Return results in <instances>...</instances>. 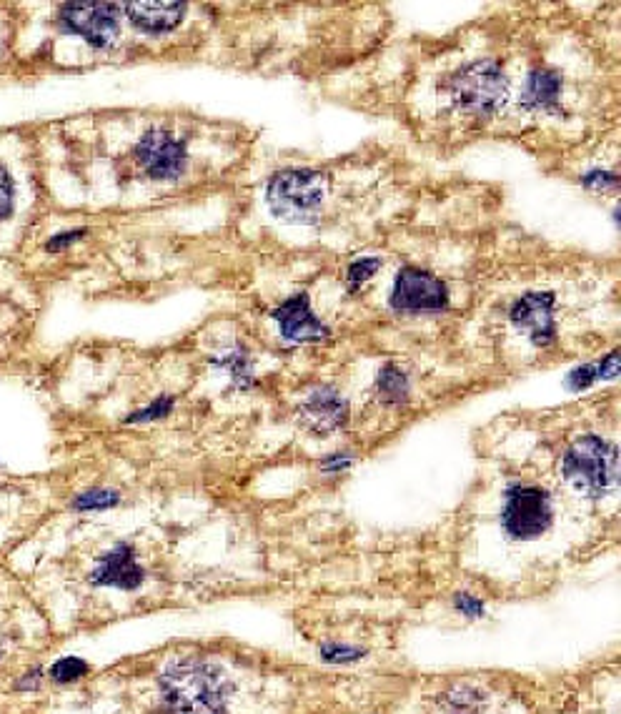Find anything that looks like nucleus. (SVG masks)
<instances>
[{"instance_id":"nucleus-1","label":"nucleus","mask_w":621,"mask_h":714,"mask_svg":"<svg viewBox=\"0 0 621 714\" xmlns=\"http://www.w3.org/2000/svg\"><path fill=\"white\" fill-rule=\"evenodd\" d=\"M158 692L163 714H226L233 682L218 664L183 657L163 669Z\"/></svg>"},{"instance_id":"nucleus-2","label":"nucleus","mask_w":621,"mask_h":714,"mask_svg":"<svg viewBox=\"0 0 621 714\" xmlns=\"http://www.w3.org/2000/svg\"><path fill=\"white\" fill-rule=\"evenodd\" d=\"M561 476L581 497H606L619 482V449L596 434L579 436L561 456Z\"/></svg>"},{"instance_id":"nucleus-3","label":"nucleus","mask_w":621,"mask_h":714,"mask_svg":"<svg viewBox=\"0 0 621 714\" xmlns=\"http://www.w3.org/2000/svg\"><path fill=\"white\" fill-rule=\"evenodd\" d=\"M329 193V176L316 168H286L273 173L266 203L283 223H316Z\"/></svg>"},{"instance_id":"nucleus-4","label":"nucleus","mask_w":621,"mask_h":714,"mask_svg":"<svg viewBox=\"0 0 621 714\" xmlns=\"http://www.w3.org/2000/svg\"><path fill=\"white\" fill-rule=\"evenodd\" d=\"M451 103L469 116H491L509 98V78L494 61H474L451 73L444 83Z\"/></svg>"},{"instance_id":"nucleus-5","label":"nucleus","mask_w":621,"mask_h":714,"mask_svg":"<svg viewBox=\"0 0 621 714\" xmlns=\"http://www.w3.org/2000/svg\"><path fill=\"white\" fill-rule=\"evenodd\" d=\"M554 522L551 494L534 484H511L504 492L501 529L516 542H531L549 532Z\"/></svg>"},{"instance_id":"nucleus-6","label":"nucleus","mask_w":621,"mask_h":714,"mask_svg":"<svg viewBox=\"0 0 621 714\" xmlns=\"http://www.w3.org/2000/svg\"><path fill=\"white\" fill-rule=\"evenodd\" d=\"M389 304L399 314H441L449 309V289L439 276L404 266L394 279Z\"/></svg>"},{"instance_id":"nucleus-7","label":"nucleus","mask_w":621,"mask_h":714,"mask_svg":"<svg viewBox=\"0 0 621 714\" xmlns=\"http://www.w3.org/2000/svg\"><path fill=\"white\" fill-rule=\"evenodd\" d=\"M133 156L151 181H178L188 168L186 141L176 138L166 128H148L136 143Z\"/></svg>"},{"instance_id":"nucleus-8","label":"nucleus","mask_w":621,"mask_h":714,"mask_svg":"<svg viewBox=\"0 0 621 714\" xmlns=\"http://www.w3.org/2000/svg\"><path fill=\"white\" fill-rule=\"evenodd\" d=\"M58 26L93 48H106L121 33V8L113 3H66L58 13Z\"/></svg>"},{"instance_id":"nucleus-9","label":"nucleus","mask_w":621,"mask_h":714,"mask_svg":"<svg viewBox=\"0 0 621 714\" xmlns=\"http://www.w3.org/2000/svg\"><path fill=\"white\" fill-rule=\"evenodd\" d=\"M509 319L516 331L526 334L534 346H549L556 339L554 321V294L549 291H529L514 301Z\"/></svg>"},{"instance_id":"nucleus-10","label":"nucleus","mask_w":621,"mask_h":714,"mask_svg":"<svg viewBox=\"0 0 621 714\" xmlns=\"http://www.w3.org/2000/svg\"><path fill=\"white\" fill-rule=\"evenodd\" d=\"M298 421L316 436H331L349 424V401L334 386H319L298 406Z\"/></svg>"},{"instance_id":"nucleus-11","label":"nucleus","mask_w":621,"mask_h":714,"mask_svg":"<svg viewBox=\"0 0 621 714\" xmlns=\"http://www.w3.org/2000/svg\"><path fill=\"white\" fill-rule=\"evenodd\" d=\"M273 321L278 324V331L291 344H311V341L329 339L331 329L314 314L308 294H293L291 299L283 301L273 309Z\"/></svg>"},{"instance_id":"nucleus-12","label":"nucleus","mask_w":621,"mask_h":714,"mask_svg":"<svg viewBox=\"0 0 621 714\" xmlns=\"http://www.w3.org/2000/svg\"><path fill=\"white\" fill-rule=\"evenodd\" d=\"M146 582V569L138 564L136 549L128 542H118L116 547L101 554L91 572L93 587H111L123 589V592H133Z\"/></svg>"},{"instance_id":"nucleus-13","label":"nucleus","mask_w":621,"mask_h":714,"mask_svg":"<svg viewBox=\"0 0 621 714\" xmlns=\"http://www.w3.org/2000/svg\"><path fill=\"white\" fill-rule=\"evenodd\" d=\"M123 11L138 31L148 33V36H161V33L181 26L183 16H186V3H168V0H161V3L141 0L138 3V0H133V3L123 6Z\"/></svg>"},{"instance_id":"nucleus-14","label":"nucleus","mask_w":621,"mask_h":714,"mask_svg":"<svg viewBox=\"0 0 621 714\" xmlns=\"http://www.w3.org/2000/svg\"><path fill=\"white\" fill-rule=\"evenodd\" d=\"M561 76L549 68H536L526 76L524 91H521V106L526 111H556L561 96Z\"/></svg>"},{"instance_id":"nucleus-15","label":"nucleus","mask_w":621,"mask_h":714,"mask_svg":"<svg viewBox=\"0 0 621 714\" xmlns=\"http://www.w3.org/2000/svg\"><path fill=\"white\" fill-rule=\"evenodd\" d=\"M616 374H619V351H611V354H606L604 359L596 361V364H584L571 369L569 374H566V386H569V391L579 394V391L594 386L596 381L616 379Z\"/></svg>"},{"instance_id":"nucleus-16","label":"nucleus","mask_w":621,"mask_h":714,"mask_svg":"<svg viewBox=\"0 0 621 714\" xmlns=\"http://www.w3.org/2000/svg\"><path fill=\"white\" fill-rule=\"evenodd\" d=\"M379 399L389 406H401L409 401V376L396 364H386L376 376Z\"/></svg>"},{"instance_id":"nucleus-17","label":"nucleus","mask_w":621,"mask_h":714,"mask_svg":"<svg viewBox=\"0 0 621 714\" xmlns=\"http://www.w3.org/2000/svg\"><path fill=\"white\" fill-rule=\"evenodd\" d=\"M213 364H216L218 369L228 371L233 379V384H236L238 389H248V386H253L251 356H248V351L243 349V346H236V349L228 351V354H223L221 359H216Z\"/></svg>"},{"instance_id":"nucleus-18","label":"nucleus","mask_w":621,"mask_h":714,"mask_svg":"<svg viewBox=\"0 0 621 714\" xmlns=\"http://www.w3.org/2000/svg\"><path fill=\"white\" fill-rule=\"evenodd\" d=\"M118 504H121V494L113 489H88L73 499L76 512H103V509H113Z\"/></svg>"},{"instance_id":"nucleus-19","label":"nucleus","mask_w":621,"mask_h":714,"mask_svg":"<svg viewBox=\"0 0 621 714\" xmlns=\"http://www.w3.org/2000/svg\"><path fill=\"white\" fill-rule=\"evenodd\" d=\"M319 657L326 664H356L366 657V649L354 647V644L326 642L319 647Z\"/></svg>"},{"instance_id":"nucleus-20","label":"nucleus","mask_w":621,"mask_h":714,"mask_svg":"<svg viewBox=\"0 0 621 714\" xmlns=\"http://www.w3.org/2000/svg\"><path fill=\"white\" fill-rule=\"evenodd\" d=\"M88 662L81 657H63L58 659V662H53L51 667V679L53 682H61V684H71L78 682V679H83L88 674Z\"/></svg>"},{"instance_id":"nucleus-21","label":"nucleus","mask_w":621,"mask_h":714,"mask_svg":"<svg viewBox=\"0 0 621 714\" xmlns=\"http://www.w3.org/2000/svg\"><path fill=\"white\" fill-rule=\"evenodd\" d=\"M173 406H176L173 396H161V399L151 401L146 409H138L133 411L131 416H126V424H148V421L166 419V416L173 411Z\"/></svg>"},{"instance_id":"nucleus-22","label":"nucleus","mask_w":621,"mask_h":714,"mask_svg":"<svg viewBox=\"0 0 621 714\" xmlns=\"http://www.w3.org/2000/svg\"><path fill=\"white\" fill-rule=\"evenodd\" d=\"M379 269H381L379 256H369V259L354 261V264L349 266V271H346V284H349L351 291H359L366 281L374 279V274Z\"/></svg>"},{"instance_id":"nucleus-23","label":"nucleus","mask_w":621,"mask_h":714,"mask_svg":"<svg viewBox=\"0 0 621 714\" xmlns=\"http://www.w3.org/2000/svg\"><path fill=\"white\" fill-rule=\"evenodd\" d=\"M454 609L459 614H464L466 619L486 617V604L481 602L479 597H474V594H469V592L454 594Z\"/></svg>"},{"instance_id":"nucleus-24","label":"nucleus","mask_w":621,"mask_h":714,"mask_svg":"<svg viewBox=\"0 0 621 714\" xmlns=\"http://www.w3.org/2000/svg\"><path fill=\"white\" fill-rule=\"evenodd\" d=\"M446 702L454 704V707H451V712L459 714V712H469V709H476V704L481 702V697L476 689L461 687V689H454V692L446 694Z\"/></svg>"},{"instance_id":"nucleus-25","label":"nucleus","mask_w":621,"mask_h":714,"mask_svg":"<svg viewBox=\"0 0 621 714\" xmlns=\"http://www.w3.org/2000/svg\"><path fill=\"white\" fill-rule=\"evenodd\" d=\"M13 201H16V188H13V178L8 176L6 168H0V221L11 216Z\"/></svg>"},{"instance_id":"nucleus-26","label":"nucleus","mask_w":621,"mask_h":714,"mask_svg":"<svg viewBox=\"0 0 621 714\" xmlns=\"http://www.w3.org/2000/svg\"><path fill=\"white\" fill-rule=\"evenodd\" d=\"M351 466H354V456H351V451H334V454H329L324 461H321V469H324L326 474H344V471L351 469Z\"/></svg>"},{"instance_id":"nucleus-27","label":"nucleus","mask_w":621,"mask_h":714,"mask_svg":"<svg viewBox=\"0 0 621 714\" xmlns=\"http://www.w3.org/2000/svg\"><path fill=\"white\" fill-rule=\"evenodd\" d=\"M86 233H88V228H73V231H66V233H56V236L51 238L46 244V249L51 251V254H58V251H63V249H68V246H73L76 241H81V238H86Z\"/></svg>"},{"instance_id":"nucleus-28","label":"nucleus","mask_w":621,"mask_h":714,"mask_svg":"<svg viewBox=\"0 0 621 714\" xmlns=\"http://www.w3.org/2000/svg\"><path fill=\"white\" fill-rule=\"evenodd\" d=\"M581 183H584L586 188H616V183H619V178H616V173L611 171H586L584 176H581Z\"/></svg>"},{"instance_id":"nucleus-29","label":"nucleus","mask_w":621,"mask_h":714,"mask_svg":"<svg viewBox=\"0 0 621 714\" xmlns=\"http://www.w3.org/2000/svg\"><path fill=\"white\" fill-rule=\"evenodd\" d=\"M43 679V669H31V672L26 674V677L18 682V689H23V692H31V689H36L38 684H41Z\"/></svg>"},{"instance_id":"nucleus-30","label":"nucleus","mask_w":621,"mask_h":714,"mask_svg":"<svg viewBox=\"0 0 621 714\" xmlns=\"http://www.w3.org/2000/svg\"><path fill=\"white\" fill-rule=\"evenodd\" d=\"M6 657V634L0 632V659Z\"/></svg>"}]
</instances>
